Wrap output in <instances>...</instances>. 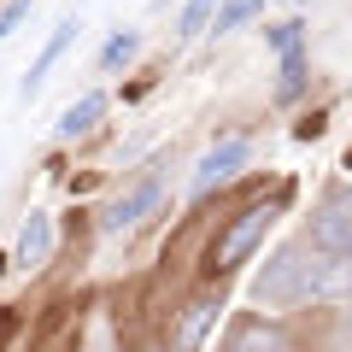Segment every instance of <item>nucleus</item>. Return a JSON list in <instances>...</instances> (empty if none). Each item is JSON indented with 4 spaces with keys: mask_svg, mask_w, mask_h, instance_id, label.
<instances>
[{
    "mask_svg": "<svg viewBox=\"0 0 352 352\" xmlns=\"http://www.w3.org/2000/svg\"><path fill=\"white\" fill-rule=\"evenodd\" d=\"M323 276H329V252H317V247H282L276 258H264V270L252 276V300L270 305V311H288V305L323 300Z\"/></svg>",
    "mask_w": 352,
    "mask_h": 352,
    "instance_id": "obj_1",
    "label": "nucleus"
},
{
    "mask_svg": "<svg viewBox=\"0 0 352 352\" xmlns=\"http://www.w3.org/2000/svg\"><path fill=\"white\" fill-rule=\"evenodd\" d=\"M270 223H276V206H270V200H258V206H247V212H235V217H229V229L217 235L212 258H206V276H229L241 258H252Z\"/></svg>",
    "mask_w": 352,
    "mask_h": 352,
    "instance_id": "obj_2",
    "label": "nucleus"
},
{
    "mask_svg": "<svg viewBox=\"0 0 352 352\" xmlns=\"http://www.w3.org/2000/svg\"><path fill=\"white\" fill-rule=\"evenodd\" d=\"M247 159H252V141H247V135L212 141V147L200 153V164H194V176H188V194L200 200V194H212V188H223V182H235V176L247 170Z\"/></svg>",
    "mask_w": 352,
    "mask_h": 352,
    "instance_id": "obj_3",
    "label": "nucleus"
},
{
    "mask_svg": "<svg viewBox=\"0 0 352 352\" xmlns=\"http://www.w3.org/2000/svg\"><path fill=\"white\" fill-rule=\"evenodd\" d=\"M311 247L335 252V258H352V188H335L311 212Z\"/></svg>",
    "mask_w": 352,
    "mask_h": 352,
    "instance_id": "obj_4",
    "label": "nucleus"
},
{
    "mask_svg": "<svg viewBox=\"0 0 352 352\" xmlns=\"http://www.w3.org/2000/svg\"><path fill=\"white\" fill-rule=\"evenodd\" d=\"M159 200H164V182L159 176H141V182H129V188L100 212V229L106 235H129V229H141L147 212H159Z\"/></svg>",
    "mask_w": 352,
    "mask_h": 352,
    "instance_id": "obj_5",
    "label": "nucleus"
},
{
    "mask_svg": "<svg viewBox=\"0 0 352 352\" xmlns=\"http://www.w3.org/2000/svg\"><path fill=\"white\" fill-rule=\"evenodd\" d=\"M47 258H53V217H47V212H30V217H24V229H18L12 264L36 276V270H47Z\"/></svg>",
    "mask_w": 352,
    "mask_h": 352,
    "instance_id": "obj_6",
    "label": "nucleus"
},
{
    "mask_svg": "<svg viewBox=\"0 0 352 352\" xmlns=\"http://www.w3.org/2000/svg\"><path fill=\"white\" fill-rule=\"evenodd\" d=\"M76 30H82V24H76V18H65V24L53 30V36H47V47L36 53V65H30V71H24V82H18V94H24V100H30V94H41V82H47V71L59 65V53H65V47L76 41Z\"/></svg>",
    "mask_w": 352,
    "mask_h": 352,
    "instance_id": "obj_7",
    "label": "nucleus"
},
{
    "mask_svg": "<svg viewBox=\"0 0 352 352\" xmlns=\"http://www.w3.org/2000/svg\"><path fill=\"white\" fill-rule=\"evenodd\" d=\"M76 340H82V317H76V305H53L47 335H41L36 352H76Z\"/></svg>",
    "mask_w": 352,
    "mask_h": 352,
    "instance_id": "obj_8",
    "label": "nucleus"
},
{
    "mask_svg": "<svg viewBox=\"0 0 352 352\" xmlns=\"http://www.w3.org/2000/svg\"><path fill=\"white\" fill-rule=\"evenodd\" d=\"M229 352H294V340L276 323H241L229 335Z\"/></svg>",
    "mask_w": 352,
    "mask_h": 352,
    "instance_id": "obj_9",
    "label": "nucleus"
},
{
    "mask_svg": "<svg viewBox=\"0 0 352 352\" xmlns=\"http://www.w3.org/2000/svg\"><path fill=\"white\" fill-rule=\"evenodd\" d=\"M100 118H106V94H82V100H71V106L59 112V135H65V141H71V135H88Z\"/></svg>",
    "mask_w": 352,
    "mask_h": 352,
    "instance_id": "obj_10",
    "label": "nucleus"
},
{
    "mask_svg": "<svg viewBox=\"0 0 352 352\" xmlns=\"http://www.w3.org/2000/svg\"><path fill=\"white\" fill-rule=\"evenodd\" d=\"M212 317H217V300H194L188 311H182V329H176V352H200Z\"/></svg>",
    "mask_w": 352,
    "mask_h": 352,
    "instance_id": "obj_11",
    "label": "nucleus"
},
{
    "mask_svg": "<svg viewBox=\"0 0 352 352\" xmlns=\"http://www.w3.org/2000/svg\"><path fill=\"white\" fill-rule=\"evenodd\" d=\"M217 12H223V0H188V6H182V18H176V36H182V41L206 36Z\"/></svg>",
    "mask_w": 352,
    "mask_h": 352,
    "instance_id": "obj_12",
    "label": "nucleus"
},
{
    "mask_svg": "<svg viewBox=\"0 0 352 352\" xmlns=\"http://www.w3.org/2000/svg\"><path fill=\"white\" fill-rule=\"evenodd\" d=\"M135 53H141V36L135 30H118V36L100 47V71H118V65H129Z\"/></svg>",
    "mask_w": 352,
    "mask_h": 352,
    "instance_id": "obj_13",
    "label": "nucleus"
},
{
    "mask_svg": "<svg viewBox=\"0 0 352 352\" xmlns=\"http://www.w3.org/2000/svg\"><path fill=\"white\" fill-rule=\"evenodd\" d=\"M258 6H264V0H223V12L212 18V30H217V36H235V30L247 24V18L258 12Z\"/></svg>",
    "mask_w": 352,
    "mask_h": 352,
    "instance_id": "obj_14",
    "label": "nucleus"
},
{
    "mask_svg": "<svg viewBox=\"0 0 352 352\" xmlns=\"http://www.w3.org/2000/svg\"><path fill=\"white\" fill-rule=\"evenodd\" d=\"M30 12H36V0H6V6H0V41H12Z\"/></svg>",
    "mask_w": 352,
    "mask_h": 352,
    "instance_id": "obj_15",
    "label": "nucleus"
},
{
    "mask_svg": "<svg viewBox=\"0 0 352 352\" xmlns=\"http://www.w3.org/2000/svg\"><path fill=\"white\" fill-rule=\"evenodd\" d=\"M300 76H305V59H300V53H288V59H282V82H276L282 100H294V94H300Z\"/></svg>",
    "mask_w": 352,
    "mask_h": 352,
    "instance_id": "obj_16",
    "label": "nucleus"
},
{
    "mask_svg": "<svg viewBox=\"0 0 352 352\" xmlns=\"http://www.w3.org/2000/svg\"><path fill=\"white\" fill-rule=\"evenodd\" d=\"M270 47L288 59V53H300V24H282V30H270Z\"/></svg>",
    "mask_w": 352,
    "mask_h": 352,
    "instance_id": "obj_17",
    "label": "nucleus"
},
{
    "mask_svg": "<svg viewBox=\"0 0 352 352\" xmlns=\"http://www.w3.org/2000/svg\"><path fill=\"white\" fill-rule=\"evenodd\" d=\"M12 329H18V317H12V311H0V346L12 340Z\"/></svg>",
    "mask_w": 352,
    "mask_h": 352,
    "instance_id": "obj_18",
    "label": "nucleus"
},
{
    "mask_svg": "<svg viewBox=\"0 0 352 352\" xmlns=\"http://www.w3.org/2000/svg\"><path fill=\"white\" fill-rule=\"evenodd\" d=\"M6 264H12V258H0V276H6Z\"/></svg>",
    "mask_w": 352,
    "mask_h": 352,
    "instance_id": "obj_19",
    "label": "nucleus"
},
{
    "mask_svg": "<svg viewBox=\"0 0 352 352\" xmlns=\"http://www.w3.org/2000/svg\"><path fill=\"white\" fill-rule=\"evenodd\" d=\"M159 6H170V0H159Z\"/></svg>",
    "mask_w": 352,
    "mask_h": 352,
    "instance_id": "obj_20",
    "label": "nucleus"
}]
</instances>
